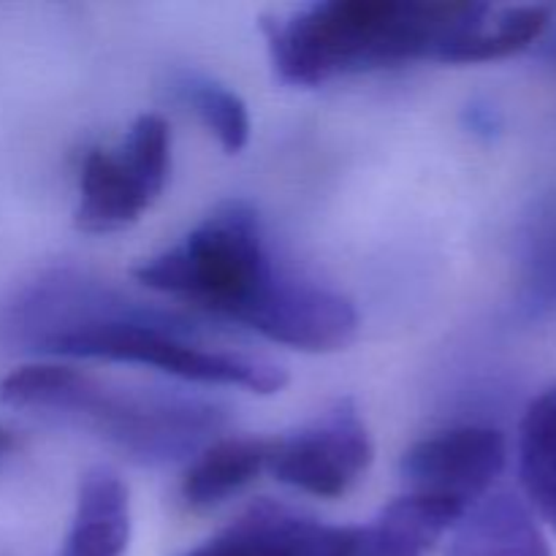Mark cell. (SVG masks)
<instances>
[{"instance_id": "cell-9", "label": "cell", "mask_w": 556, "mask_h": 556, "mask_svg": "<svg viewBox=\"0 0 556 556\" xmlns=\"http://www.w3.org/2000/svg\"><path fill=\"white\" fill-rule=\"evenodd\" d=\"M467 510L445 500L405 494L367 527H353L345 556H424Z\"/></svg>"}, {"instance_id": "cell-13", "label": "cell", "mask_w": 556, "mask_h": 556, "mask_svg": "<svg viewBox=\"0 0 556 556\" xmlns=\"http://www.w3.org/2000/svg\"><path fill=\"white\" fill-rule=\"evenodd\" d=\"M271 440L226 438L201 451L182 478L185 503L190 508H212L226 503L231 494L242 492L269 465Z\"/></svg>"}, {"instance_id": "cell-1", "label": "cell", "mask_w": 556, "mask_h": 556, "mask_svg": "<svg viewBox=\"0 0 556 556\" xmlns=\"http://www.w3.org/2000/svg\"><path fill=\"white\" fill-rule=\"evenodd\" d=\"M134 277L293 351L334 353L358 334L351 299L275 266L258 212L244 201L217 206L182 242L141 261Z\"/></svg>"}, {"instance_id": "cell-14", "label": "cell", "mask_w": 556, "mask_h": 556, "mask_svg": "<svg viewBox=\"0 0 556 556\" xmlns=\"http://www.w3.org/2000/svg\"><path fill=\"white\" fill-rule=\"evenodd\" d=\"M519 476L532 508L556 530V386L535 396L521 418Z\"/></svg>"}, {"instance_id": "cell-4", "label": "cell", "mask_w": 556, "mask_h": 556, "mask_svg": "<svg viewBox=\"0 0 556 556\" xmlns=\"http://www.w3.org/2000/svg\"><path fill=\"white\" fill-rule=\"evenodd\" d=\"M0 402L49 410L112 443L144 465L190 456L226 424L217 405L163 391L109 389L65 364H25L0 380Z\"/></svg>"}, {"instance_id": "cell-16", "label": "cell", "mask_w": 556, "mask_h": 556, "mask_svg": "<svg viewBox=\"0 0 556 556\" xmlns=\"http://www.w3.org/2000/svg\"><path fill=\"white\" fill-rule=\"evenodd\" d=\"M11 448H14V434H11L9 429L0 427V456L9 454Z\"/></svg>"}, {"instance_id": "cell-7", "label": "cell", "mask_w": 556, "mask_h": 556, "mask_svg": "<svg viewBox=\"0 0 556 556\" xmlns=\"http://www.w3.org/2000/svg\"><path fill=\"white\" fill-rule=\"evenodd\" d=\"M505 470V438L492 427H456L424 438L402 456L407 494L445 500L470 510L489 497Z\"/></svg>"}, {"instance_id": "cell-5", "label": "cell", "mask_w": 556, "mask_h": 556, "mask_svg": "<svg viewBox=\"0 0 556 556\" xmlns=\"http://www.w3.org/2000/svg\"><path fill=\"white\" fill-rule=\"evenodd\" d=\"M172 172V130L157 114H141L119 150H90L79 172L76 228L114 233L134 226L166 188Z\"/></svg>"}, {"instance_id": "cell-15", "label": "cell", "mask_w": 556, "mask_h": 556, "mask_svg": "<svg viewBox=\"0 0 556 556\" xmlns=\"http://www.w3.org/2000/svg\"><path fill=\"white\" fill-rule=\"evenodd\" d=\"M172 90L185 106L199 114L201 123L217 136L226 152L244 150L250 139V114L242 98L210 76L182 71L172 79Z\"/></svg>"}, {"instance_id": "cell-8", "label": "cell", "mask_w": 556, "mask_h": 556, "mask_svg": "<svg viewBox=\"0 0 556 556\" xmlns=\"http://www.w3.org/2000/svg\"><path fill=\"white\" fill-rule=\"evenodd\" d=\"M353 527H334L261 500L231 527L179 556H345Z\"/></svg>"}, {"instance_id": "cell-3", "label": "cell", "mask_w": 556, "mask_h": 556, "mask_svg": "<svg viewBox=\"0 0 556 556\" xmlns=\"http://www.w3.org/2000/svg\"><path fill=\"white\" fill-rule=\"evenodd\" d=\"M481 3L451 0H326L264 22L271 65L288 85L440 60Z\"/></svg>"}, {"instance_id": "cell-10", "label": "cell", "mask_w": 556, "mask_h": 556, "mask_svg": "<svg viewBox=\"0 0 556 556\" xmlns=\"http://www.w3.org/2000/svg\"><path fill=\"white\" fill-rule=\"evenodd\" d=\"M130 541L128 489L109 467L85 472L60 556H125Z\"/></svg>"}, {"instance_id": "cell-6", "label": "cell", "mask_w": 556, "mask_h": 556, "mask_svg": "<svg viewBox=\"0 0 556 556\" xmlns=\"http://www.w3.org/2000/svg\"><path fill=\"white\" fill-rule=\"evenodd\" d=\"M372 438L358 407L351 400H340L309 427L271 440L266 470L309 497L337 500L356 486L372 465Z\"/></svg>"}, {"instance_id": "cell-2", "label": "cell", "mask_w": 556, "mask_h": 556, "mask_svg": "<svg viewBox=\"0 0 556 556\" xmlns=\"http://www.w3.org/2000/svg\"><path fill=\"white\" fill-rule=\"evenodd\" d=\"M0 345L65 358L144 364L204 386L277 394L288 375L277 364L188 340L172 315L141 309L98 282L49 271L0 304Z\"/></svg>"}, {"instance_id": "cell-12", "label": "cell", "mask_w": 556, "mask_h": 556, "mask_svg": "<svg viewBox=\"0 0 556 556\" xmlns=\"http://www.w3.org/2000/svg\"><path fill=\"white\" fill-rule=\"evenodd\" d=\"M552 22V9L546 5H514V9H492L483 5L470 25L443 49L438 63L465 65L503 60L538 41Z\"/></svg>"}, {"instance_id": "cell-11", "label": "cell", "mask_w": 556, "mask_h": 556, "mask_svg": "<svg viewBox=\"0 0 556 556\" xmlns=\"http://www.w3.org/2000/svg\"><path fill=\"white\" fill-rule=\"evenodd\" d=\"M448 556H552L535 516L514 494H489L454 527Z\"/></svg>"}]
</instances>
